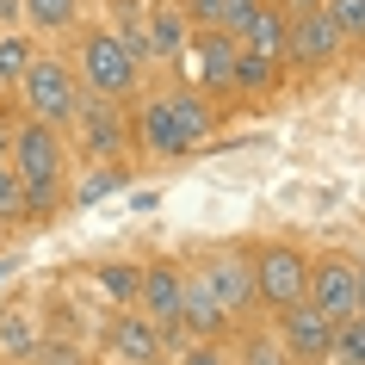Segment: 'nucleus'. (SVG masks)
<instances>
[{
  "mask_svg": "<svg viewBox=\"0 0 365 365\" xmlns=\"http://www.w3.org/2000/svg\"><path fill=\"white\" fill-rule=\"evenodd\" d=\"M217 99L198 93V87H155L143 93V106L130 112V143L136 149L161 155V161H180V155H192L211 143L217 130Z\"/></svg>",
  "mask_w": 365,
  "mask_h": 365,
  "instance_id": "1",
  "label": "nucleus"
},
{
  "mask_svg": "<svg viewBox=\"0 0 365 365\" xmlns=\"http://www.w3.org/2000/svg\"><path fill=\"white\" fill-rule=\"evenodd\" d=\"M0 223H31V211H25V180L13 173V161H0Z\"/></svg>",
  "mask_w": 365,
  "mask_h": 365,
  "instance_id": "24",
  "label": "nucleus"
},
{
  "mask_svg": "<svg viewBox=\"0 0 365 365\" xmlns=\"http://www.w3.org/2000/svg\"><path fill=\"white\" fill-rule=\"evenodd\" d=\"M0 272H6V260H0Z\"/></svg>",
  "mask_w": 365,
  "mask_h": 365,
  "instance_id": "36",
  "label": "nucleus"
},
{
  "mask_svg": "<svg viewBox=\"0 0 365 365\" xmlns=\"http://www.w3.org/2000/svg\"><path fill=\"white\" fill-rule=\"evenodd\" d=\"M285 56H291L297 75H322V68H334V62L346 56V38H341V25H334L328 6H316V13H291Z\"/></svg>",
  "mask_w": 365,
  "mask_h": 365,
  "instance_id": "9",
  "label": "nucleus"
},
{
  "mask_svg": "<svg viewBox=\"0 0 365 365\" xmlns=\"http://www.w3.org/2000/svg\"><path fill=\"white\" fill-rule=\"evenodd\" d=\"M19 106L25 118H38V124H56V130H68L81 112V81H75V62L68 56H50V50H38V56L25 62L19 75Z\"/></svg>",
  "mask_w": 365,
  "mask_h": 365,
  "instance_id": "4",
  "label": "nucleus"
},
{
  "mask_svg": "<svg viewBox=\"0 0 365 365\" xmlns=\"http://www.w3.org/2000/svg\"><path fill=\"white\" fill-rule=\"evenodd\" d=\"M75 124H81V149L93 155V161H118V155H124V143H130V118L118 112L112 99L81 93V112H75Z\"/></svg>",
  "mask_w": 365,
  "mask_h": 365,
  "instance_id": "14",
  "label": "nucleus"
},
{
  "mask_svg": "<svg viewBox=\"0 0 365 365\" xmlns=\"http://www.w3.org/2000/svg\"><path fill=\"white\" fill-rule=\"evenodd\" d=\"M0 365H6V359H0Z\"/></svg>",
  "mask_w": 365,
  "mask_h": 365,
  "instance_id": "37",
  "label": "nucleus"
},
{
  "mask_svg": "<svg viewBox=\"0 0 365 365\" xmlns=\"http://www.w3.org/2000/svg\"><path fill=\"white\" fill-rule=\"evenodd\" d=\"M272 334L285 341V353L297 365H328V346H334V322H328L316 304H285L272 316Z\"/></svg>",
  "mask_w": 365,
  "mask_h": 365,
  "instance_id": "12",
  "label": "nucleus"
},
{
  "mask_svg": "<svg viewBox=\"0 0 365 365\" xmlns=\"http://www.w3.org/2000/svg\"><path fill=\"white\" fill-rule=\"evenodd\" d=\"M328 365H365V316H346V322H334Z\"/></svg>",
  "mask_w": 365,
  "mask_h": 365,
  "instance_id": "23",
  "label": "nucleus"
},
{
  "mask_svg": "<svg viewBox=\"0 0 365 365\" xmlns=\"http://www.w3.org/2000/svg\"><path fill=\"white\" fill-rule=\"evenodd\" d=\"M186 56L198 62V93L211 99H235V38L230 31H192L186 38Z\"/></svg>",
  "mask_w": 365,
  "mask_h": 365,
  "instance_id": "13",
  "label": "nucleus"
},
{
  "mask_svg": "<svg viewBox=\"0 0 365 365\" xmlns=\"http://www.w3.org/2000/svg\"><path fill=\"white\" fill-rule=\"evenodd\" d=\"M25 25V6L19 0H0V31H19Z\"/></svg>",
  "mask_w": 365,
  "mask_h": 365,
  "instance_id": "31",
  "label": "nucleus"
},
{
  "mask_svg": "<svg viewBox=\"0 0 365 365\" xmlns=\"http://www.w3.org/2000/svg\"><path fill=\"white\" fill-rule=\"evenodd\" d=\"M118 186H124V168H99L93 180H81V186H75V198H81V205H99V198H112Z\"/></svg>",
  "mask_w": 365,
  "mask_h": 365,
  "instance_id": "27",
  "label": "nucleus"
},
{
  "mask_svg": "<svg viewBox=\"0 0 365 365\" xmlns=\"http://www.w3.org/2000/svg\"><path fill=\"white\" fill-rule=\"evenodd\" d=\"M6 161L25 180V211H31V223H50L62 211V198H68V143H62V130L56 124H38V118H19Z\"/></svg>",
  "mask_w": 365,
  "mask_h": 365,
  "instance_id": "2",
  "label": "nucleus"
},
{
  "mask_svg": "<svg viewBox=\"0 0 365 365\" xmlns=\"http://www.w3.org/2000/svg\"><path fill=\"white\" fill-rule=\"evenodd\" d=\"M248 267H254V304L279 316L285 304H304L309 291V248L297 242H248Z\"/></svg>",
  "mask_w": 365,
  "mask_h": 365,
  "instance_id": "5",
  "label": "nucleus"
},
{
  "mask_svg": "<svg viewBox=\"0 0 365 365\" xmlns=\"http://www.w3.org/2000/svg\"><path fill=\"white\" fill-rule=\"evenodd\" d=\"M31 346H38V328L25 309H0V359H31Z\"/></svg>",
  "mask_w": 365,
  "mask_h": 365,
  "instance_id": "22",
  "label": "nucleus"
},
{
  "mask_svg": "<svg viewBox=\"0 0 365 365\" xmlns=\"http://www.w3.org/2000/svg\"><path fill=\"white\" fill-rule=\"evenodd\" d=\"M328 13H334V25H341L346 50H365V0H322Z\"/></svg>",
  "mask_w": 365,
  "mask_h": 365,
  "instance_id": "25",
  "label": "nucleus"
},
{
  "mask_svg": "<svg viewBox=\"0 0 365 365\" xmlns=\"http://www.w3.org/2000/svg\"><path fill=\"white\" fill-rule=\"evenodd\" d=\"M99 353H106L112 365H168V341H161V328H155L136 304H124V309L106 316Z\"/></svg>",
  "mask_w": 365,
  "mask_h": 365,
  "instance_id": "8",
  "label": "nucleus"
},
{
  "mask_svg": "<svg viewBox=\"0 0 365 365\" xmlns=\"http://www.w3.org/2000/svg\"><path fill=\"white\" fill-rule=\"evenodd\" d=\"M353 267H359V316H365V254H353Z\"/></svg>",
  "mask_w": 365,
  "mask_h": 365,
  "instance_id": "33",
  "label": "nucleus"
},
{
  "mask_svg": "<svg viewBox=\"0 0 365 365\" xmlns=\"http://www.w3.org/2000/svg\"><path fill=\"white\" fill-rule=\"evenodd\" d=\"M136 279H143V267H136V260H106V267H93V285L112 297V309L136 304Z\"/></svg>",
  "mask_w": 365,
  "mask_h": 365,
  "instance_id": "21",
  "label": "nucleus"
},
{
  "mask_svg": "<svg viewBox=\"0 0 365 365\" xmlns=\"http://www.w3.org/2000/svg\"><path fill=\"white\" fill-rule=\"evenodd\" d=\"M254 13H260V0H223V13H217V31H230V38L242 43V31H248Z\"/></svg>",
  "mask_w": 365,
  "mask_h": 365,
  "instance_id": "28",
  "label": "nucleus"
},
{
  "mask_svg": "<svg viewBox=\"0 0 365 365\" xmlns=\"http://www.w3.org/2000/svg\"><path fill=\"white\" fill-rule=\"evenodd\" d=\"M6 235H13V223H0V248H6Z\"/></svg>",
  "mask_w": 365,
  "mask_h": 365,
  "instance_id": "35",
  "label": "nucleus"
},
{
  "mask_svg": "<svg viewBox=\"0 0 365 365\" xmlns=\"http://www.w3.org/2000/svg\"><path fill=\"white\" fill-rule=\"evenodd\" d=\"M19 6H25V31H38V38H62L81 25V0H19Z\"/></svg>",
  "mask_w": 365,
  "mask_h": 365,
  "instance_id": "18",
  "label": "nucleus"
},
{
  "mask_svg": "<svg viewBox=\"0 0 365 365\" xmlns=\"http://www.w3.org/2000/svg\"><path fill=\"white\" fill-rule=\"evenodd\" d=\"M6 149H13V124H0V161H6Z\"/></svg>",
  "mask_w": 365,
  "mask_h": 365,
  "instance_id": "34",
  "label": "nucleus"
},
{
  "mask_svg": "<svg viewBox=\"0 0 365 365\" xmlns=\"http://www.w3.org/2000/svg\"><path fill=\"white\" fill-rule=\"evenodd\" d=\"M186 38H192L186 13L173 0H149V50H155V62H180L186 56Z\"/></svg>",
  "mask_w": 365,
  "mask_h": 365,
  "instance_id": "15",
  "label": "nucleus"
},
{
  "mask_svg": "<svg viewBox=\"0 0 365 365\" xmlns=\"http://www.w3.org/2000/svg\"><path fill=\"white\" fill-rule=\"evenodd\" d=\"M31 359H38V365H87V353H81L75 341H43V334H38Z\"/></svg>",
  "mask_w": 365,
  "mask_h": 365,
  "instance_id": "29",
  "label": "nucleus"
},
{
  "mask_svg": "<svg viewBox=\"0 0 365 365\" xmlns=\"http://www.w3.org/2000/svg\"><path fill=\"white\" fill-rule=\"evenodd\" d=\"M279 6H285V13H316L322 0H279Z\"/></svg>",
  "mask_w": 365,
  "mask_h": 365,
  "instance_id": "32",
  "label": "nucleus"
},
{
  "mask_svg": "<svg viewBox=\"0 0 365 365\" xmlns=\"http://www.w3.org/2000/svg\"><path fill=\"white\" fill-rule=\"evenodd\" d=\"M173 365H235V353L223 341H186L173 353Z\"/></svg>",
  "mask_w": 365,
  "mask_h": 365,
  "instance_id": "26",
  "label": "nucleus"
},
{
  "mask_svg": "<svg viewBox=\"0 0 365 365\" xmlns=\"http://www.w3.org/2000/svg\"><path fill=\"white\" fill-rule=\"evenodd\" d=\"M304 304H316L328 322L359 316V267H353V254H341V248L309 254V291H304Z\"/></svg>",
  "mask_w": 365,
  "mask_h": 365,
  "instance_id": "6",
  "label": "nucleus"
},
{
  "mask_svg": "<svg viewBox=\"0 0 365 365\" xmlns=\"http://www.w3.org/2000/svg\"><path fill=\"white\" fill-rule=\"evenodd\" d=\"M75 81H81V93H93V99H112V106H130L136 93H143V62L124 50V38H118L112 25H87L75 38Z\"/></svg>",
  "mask_w": 365,
  "mask_h": 365,
  "instance_id": "3",
  "label": "nucleus"
},
{
  "mask_svg": "<svg viewBox=\"0 0 365 365\" xmlns=\"http://www.w3.org/2000/svg\"><path fill=\"white\" fill-rule=\"evenodd\" d=\"M230 309L217 304V291H211V279H205V267H180V334L186 341H223L230 334Z\"/></svg>",
  "mask_w": 365,
  "mask_h": 365,
  "instance_id": "10",
  "label": "nucleus"
},
{
  "mask_svg": "<svg viewBox=\"0 0 365 365\" xmlns=\"http://www.w3.org/2000/svg\"><path fill=\"white\" fill-rule=\"evenodd\" d=\"M235 365H297V359H291L285 341L272 334V322H267V328L242 322V334H235Z\"/></svg>",
  "mask_w": 365,
  "mask_h": 365,
  "instance_id": "19",
  "label": "nucleus"
},
{
  "mask_svg": "<svg viewBox=\"0 0 365 365\" xmlns=\"http://www.w3.org/2000/svg\"><path fill=\"white\" fill-rule=\"evenodd\" d=\"M136 309L161 328L168 353H180V346H186V334H180V260H168V254L143 260V279H136Z\"/></svg>",
  "mask_w": 365,
  "mask_h": 365,
  "instance_id": "7",
  "label": "nucleus"
},
{
  "mask_svg": "<svg viewBox=\"0 0 365 365\" xmlns=\"http://www.w3.org/2000/svg\"><path fill=\"white\" fill-rule=\"evenodd\" d=\"M279 81H285V62L254 56V50L235 43V99H260V93H272Z\"/></svg>",
  "mask_w": 365,
  "mask_h": 365,
  "instance_id": "17",
  "label": "nucleus"
},
{
  "mask_svg": "<svg viewBox=\"0 0 365 365\" xmlns=\"http://www.w3.org/2000/svg\"><path fill=\"white\" fill-rule=\"evenodd\" d=\"M285 38H291V13L279 6V0H260V13H254V19H248V31H242V50L285 62Z\"/></svg>",
  "mask_w": 365,
  "mask_h": 365,
  "instance_id": "16",
  "label": "nucleus"
},
{
  "mask_svg": "<svg viewBox=\"0 0 365 365\" xmlns=\"http://www.w3.org/2000/svg\"><path fill=\"white\" fill-rule=\"evenodd\" d=\"M192 31H217V13H223V0H173Z\"/></svg>",
  "mask_w": 365,
  "mask_h": 365,
  "instance_id": "30",
  "label": "nucleus"
},
{
  "mask_svg": "<svg viewBox=\"0 0 365 365\" xmlns=\"http://www.w3.org/2000/svg\"><path fill=\"white\" fill-rule=\"evenodd\" d=\"M198 267H205V279H211V291H217V304L230 309V322H248L254 309V267H248V248H217V254H205V260H198Z\"/></svg>",
  "mask_w": 365,
  "mask_h": 365,
  "instance_id": "11",
  "label": "nucleus"
},
{
  "mask_svg": "<svg viewBox=\"0 0 365 365\" xmlns=\"http://www.w3.org/2000/svg\"><path fill=\"white\" fill-rule=\"evenodd\" d=\"M38 56V38H31V31H0V93H13V87H19V75H25V62Z\"/></svg>",
  "mask_w": 365,
  "mask_h": 365,
  "instance_id": "20",
  "label": "nucleus"
}]
</instances>
